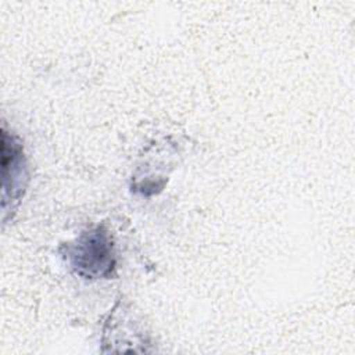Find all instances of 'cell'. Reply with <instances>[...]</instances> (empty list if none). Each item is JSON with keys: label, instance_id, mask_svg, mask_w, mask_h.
Segmentation results:
<instances>
[{"label": "cell", "instance_id": "cell-1", "mask_svg": "<svg viewBox=\"0 0 355 355\" xmlns=\"http://www.w3.org/2000/svg\"><path fill=\"white\" fill-rule=\"evenodd\" d=\"M60 250L72 270L83 279H111L116 275L114 243L104 225L83 230Z\"/></svg>", "mask_w": 355, "mask_h": 355}, {"label": "cell", "instance_id": "cell-2", "mask_svg": "<svg viewBox=\"0 0 355 355\" xmlns=\"http://www.w3.org/2000/svg\"><path fill=\"white\" fill-rule=\"evenodd\" d=\"M3 136V207L11 204V209L19 201L28 182L24 148L17 136L1 130Z\"/></svg>", "mask_w": 355, "mask_h": 355}]
</instances>
